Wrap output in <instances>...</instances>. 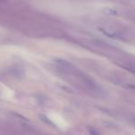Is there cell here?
<instances>
[{
	"label": "cell",
	"mask_w": 135,
	"mask_h": 135,
	"mask_svg": "<svg viewBox=\"0 0 135 135\" xmlns=\"http://www.w3.org/2000/svg\"><path fill=\"white\" fill-rule=\"evenodd\" d=\"M88 131H89V134L90 135H100V133L98 132L95 129H94V128H89Z\"/></svg>",
	"instance_id": "cell-2"
},
{
	"label": "cell",
	"mask_w": 135,
	"mask_h": 135,
	"mask_svg": "<svg viewBox=\"0 0 135 135\" xmlns=\"http://www.w3.org/2000/svg\"><path fill=\"white\" fill-rule=\"evenodd\" d=\"M121 65L128 71L135 74V60H123Z\"/></svg>",
	"instance_id": "cell-1"
}]
</instances>
